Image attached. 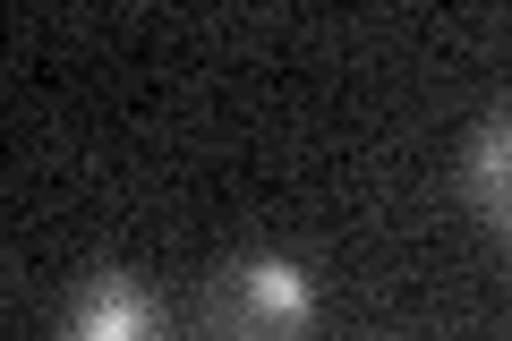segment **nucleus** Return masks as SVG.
<instances>
[{
	"mask_svg": "<svg viewBox=\"0 0 512 341\" xmlns=\"http://www.w3.org/2000/svg\"><path fill=\"white\" fill-rule=\"evenodd\" d=\"M316 273L291 248H239L205 282V341H308L316 333Z\"/></svg>",
	"mask_w": 512,
	"mask_h": 341,
	"instance_id": "1",
	"label": "nucleus"
},
{
	"mask_svg": "<svg viewBox=\"0 0 512 341\" xmlns=\"http://www.w3.org/2000/svg\"><path fill=\"white\" fill-rule=\"evenodd\" d=\"M461 205L512 248V103H495L461 145Z\"/></svg>",
	"mask_w": 512,
	"mask_h": 341,
	"instance_id": "3",
	"label": "nucleus"
},
{
	"mask_svg": "<svg viewBox=\"0 0 512 341\" xmlns=\"http://www.w3.org/2000/svg\"><path fill=\"white\" fill-rule=\"evenodd\" d=\"M60 341H163V307L128 265H86L69 290Z\"/></svg>",
	"mask_w": 512,
	"mask_h": 341,
	"instance_id": "2",
	"label": "nucleus"
}]
</instances>
